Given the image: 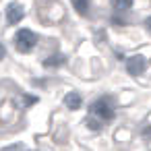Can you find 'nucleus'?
Listing matches in <instances>:
<instances>
[{
    "label": "nucleus",
    "instance_id": "nucleus-11",
    "mask_svg": "<svg viewBox=\"0 0 151 151\" xmlns=\"http://www.w3.org/2000/svg\"><path fill=\"white\" fill-rule=\"evenodd\" d=\"M2 151H25V145H21V143H15V145H9V147H4Z\"/></svg>",
    "mask_w": 151,
    "mask_h": 151
},
{
    "label": "nucleus",
    "instance_id": "nucleus-3",
    "mask_svg": "<svg viewBox=\"0 0 151 151\" xmlns=\"http://www.w3.org/2000/svg\"><path fill=\"white\" fill-rule=\"evenodd\" d=\"M23 15H25V11H23V6H21L19 2H13V4L6 6V21H9L11 25L19 23V21L23 19Z\"/></svg>",
    "mask_w": 151,
    "mask_h": 151
},
{
    "label": "nucleus",
    "instance_id": "nucleus-5",
    "mask_svg": "<svg viewBox=\"0 0 151 151\" xmlns=\"http://www.w3.org/2000/svg\"><path fill=\"white\" fill-rule=\"evenodd\" d=\"M64 104H66V108H70V110H79L81 108V95L79 93H68L66 97H64Z\"/></svg>",
    "mask_w": 151,
    "mask_h": 151
},
{
    "label": "nucleus",
    "instance_id": "nucleus-1",
    "mask_svg": "<svg viewBox=\"0 0 151 151\" xmlns=\"http://www.w3.org/2000/svg\"><path fill=\"white\" fill-rule=\"evenodd\" d=\"M91 116H95V118H99V120H112L114 118V106H112V101L108 99V97H101V99H95L93 104H91Z\"/></svg>",
    "mask_w": 151,
    "mask_h": 151
},
{
    "label": "nucleus",
    "instance_id": "nucleus-6",
    "mask_svg": "<svg viewBox=\"0 0 151 151\" xmlns=\"http://www.w3.org/2000/svg\"><path fill=\"white\" fill-rule=\"evenodd\" d=\"M66 62V56H62V54H56V56H50V58H46L44 60V66H48V68H54V66H60V64H64Z\"/></svg>",
    "mask_w": 151,
    "mask_h": 151
},
{
    "label": "nucleus",
    "instance_id": "nucleus-4",
    "mask_svg": "<svg viewBox=\"0 0 151 151\" xmlns=\"http://www.w3.org/2000/svg\"><path fill=\"white\" fill-rule=\"evenodd\" d=\"M145 66H147V62H145V58L143 56H132V58H128L126 60V70L130 73V75H141L143 70H145Z\"/></svg>",
    "mask_w": 151,
    "mask_h": 151
},
{
    "label": "nucleus",
    "instance_id": "nucleus-13",
    "mask_svg": "<svg viewBox=\"0 0 151 151\" xmlns=\"http://www.w3.org/2000/svg\"><path fill=\"white\" fill-rule=\"evenodd\" d=\"M0 58H4V48L0 46Z\"/></svg>",
    "mask_w": 151,
    "mask_h": 151
},
{
    "label": "nucleus",
    "instance_id": "nucleus-9",
    "mask_svg": "<svg viewBox=\"0 0 151 151\" xmlns=\"http://www.w3.org/2000/svg\"><path fill=\"white\" fill-rule=\"evenodd\" d=\"M73 4H75V9H77L81 15H85V13L89 11V0H73Z\"/></svg>",
    "mask_w": 151,
    "mask_h": 151
},
{
    "label": "nucleus",
    "instance_id": "nucleus-2",
    "mask_svg": "<svg viewBox=\"0 0 151 151\" xmlns=\"http://www.w3.org/2000/svg\"><path fill=\"white\" fill-rule=\"evenodd\" d=\"M35 44H37V37H35L33 31H29V29L17 31V35H15V46H17L19 52L27 54V52H31V48H33Z\"/></svg>",
    "mask_w": 151,
    "mask_h": 151
},
{
    "label": "nucleus",
    "instance_id": "nucleus-12",
    "mask_svg": "<svg viewBox=\"0 0 151 151\" xmlns=\"http://www.w3.org/2000/svg\"><path fill=\"white\" fill-rule=\"evenodd\" d=\"M145 27H147V29H149V31H151V17H149V19H147V21H145Z\"/></svg>",
    "mask_w": 151,
    "mask_h": 151
},
{
    "label": "nucleus",
    "instance_id": "nucleus-8",
    "mask_svg": "<svg viewBox=\"0 0 151 151\" xmlns=\"http://www.w3.org/2000/svg\"><path fill=\"white\" fill-rule=\"evenodd\" d=\"M85 124H87L91 130H101V126H104V124H101V120H99V118H95V116H89V118L85 120Z\"/></svg>",
    "mask_w": 151,
    "mask_h": 151
},
{
    "label": "nucleus",
    "instance_id": "nucleus-7",
    "mask_svg": "<svg viewBox=\"0 0 151 151\" xmlns=\"http://www.w3.org/2000/svg\"><path fill=\"white\" fill-rule=\"evenodd\" d=\"M112 6L116 11H128L132 6V0H112Z\"/></svg>",
    "mask_w": 151,
    "mask_h": 151
},
{
    "label": "nucleus",
    "instance_id": "nucleus-10",
    "mask_svg": "<svg viewBox=\"0 0 151 151\" xmlns=\"http://www.w3.org/2000/svg\"><path fill=\"white\" fill-rule=\"evenodd\" d=\"M33 104H37V97H33V95H25V97H23V106H25V108H29V106H33Z\"/></svg>",
    "mask_w": 151,
    "mask_h": 151
}]
</instances>
